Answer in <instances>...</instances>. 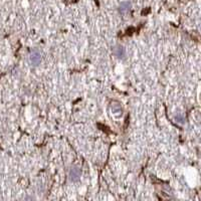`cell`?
<instances>
[{
  "instance_id": "2",
  "label": "cell",
  "mask_w": 201,
  "mask_h": 201,
  "mask_svg": "<svg viewBox=\"0 0 201 201\" xmlns=\"http://www.w3.org/2000/svg\"><path fill=\"white\" fill-rule=\"evenodd\" d=\"M70 180H73V181L78 180L80 177V170L78 168V167H73L70 171Z\"/></svg>"
},
{
  "instance_id": "1",
  "label": "cell",
  "mask_w": 201,
  "mask_h": 201,
  "mask_svg": "<svg viewBox=\"0 0 201 201\" xmlns=\"http://www.w3.org/2000/svg\"><path fill=\"white\" fill-rule=\"evenodd\" d=\"M30 60H31V63H32L33 65H38V64H39L40 61H41L40 52L37 51V50L32 51L31 54H30Z\"/></svg>"
},
{
  "instance_id": "4",
  "label": "cell",
  "mask_w": 201,
  "mask_h": 201,
  "mask_svg": "<svg viewBox=\"0 0 201 201\" xmlns=\"http://www.w3.org/2000/svg\"><path fill=\"white\" fill-rule=\"evenodd\" d=\"M131 8V3L130 2H123L121 5H120V11L125 13L129 11V9Z\"/></svg>"
},
{
  "instance_id": "3",
  "label": "cell",
  "mask_w": 201,
  "mask_h": 201,
  "mask_svg": "<svg viewBox=\"0 0 201 201\" xmlns=\"http://www.w3.org/2000/svg\"><path fill=\"white\" fill-rule=\"evenodd\" d=\"M114 54L117 57H119V59H123V57H125V55H126V50L124 47L118 46L114 49Z\"/></svg>"
}]
</instances>
